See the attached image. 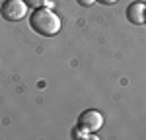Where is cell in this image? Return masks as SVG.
Returning <instances> with one entry per match:
<instances>
[{
    "mask_svg": "<svg viewBox=\"0 0 146 140\" xmlns=\"http://www.w3.org/2000/svg\"><path fill=\"white\" fill-rule=\"evenodd\" d=\"M78 127L82 130H86L88 134H94V132H98L103 127V115H101L100 111H96V109H88V111H84L80 115Z\"/></svg>",
    "mask_w": 146,
    "mask_h": 140,
    "instance_id": "3957f363",
    "label": "cell"
},
{
    "mask_svg": "<svg viewBox=\"0 0 146 140\" xmlns=\"http://www.w3.org/2000/svg\"><path fill=\"white\" fill-rule=\"evenodd\" d=\"M96 2H101V4H105V6H111V4L119 2V0H96Z\"/></svg>",
    "mask_w": 146,
    "mask_h": 140,
    "instance_id": "52a82bcc",
    "label": "cell"
},
{
    "mask_svg": "<svg viewBox=\"0 0 146 140\" xmlns=\"http://www.w3.org/2000/svg\"><path fill=\"white\" fill-rule=\"evenodd\" d=\"M127 18H129V22L135 23V25L146 23V4L144 2H133V4H129Z\"/></svg>",
    "mask_w": 146,
    "mask_h": 140,
    "instance_id": "277c9868",
    "label": "cell"
},
{
    "mask_svg": "<svg viewBox=\"0 0 146 140\" xmlns=\"http://www.w3.org/2000/svg\"><path fill=\"white\" fill-rule=\"evenodd\" d=\"M76 2H78L80 6H84V8H90V6L94 4V2H96V0H76Z\"/></svg>",
    "mask_w": 146,
    "mask_h": 140,
    "instance_id": "8992f818",
    "label": "cell"
},
{
    "mask_svg": "<svg viewBox=\"0 0 146 140\" xmlns=\"http://www.w3.org/2000/svg\"><path fill=\"white\" fill-rule=\"evenodd\" d=\"M29 25L31 29L37 31L43 37H53L60 31V18L56 16L53 10L49 8H37V10L29 16Z\"/></svg>",
    "mask_w": 146,
    "mask_h": 140,
    "instance_id": "6da1fadb",
    "label": "cell"
},
{
    "mask_svg": "<svg viewBox=\"0 0 146 140\" xmlns=\"http://www.w3.org/2000/svg\"><path fill=\"white\" fill-rule=\"evenodd\" d=\"M27 4L25 0H6L0 6V14L6 22H20L27 16Z\"/></svg>",
    "mask_w": 146,
    "mask_h": 140,
    "instance_id": "7a4b0ae2",
    "label": "cell"
},
{
    "mask_svg": "<svg viewBox=\"0 0 146 140\" xmlns=\"http://www.w3.org/2000/svg\"><path fill=\"white\" fill-rule=\"evenodd\" d=\"M25 4H27L29 8L37 10V8H43V6H47V4H49V0H25Z\"/></svg>",
    "mask_w": 146,
    "mask_h": 140,
    "instance_id": "5b68a950",
    "label": "cell"
}]
</instances>
